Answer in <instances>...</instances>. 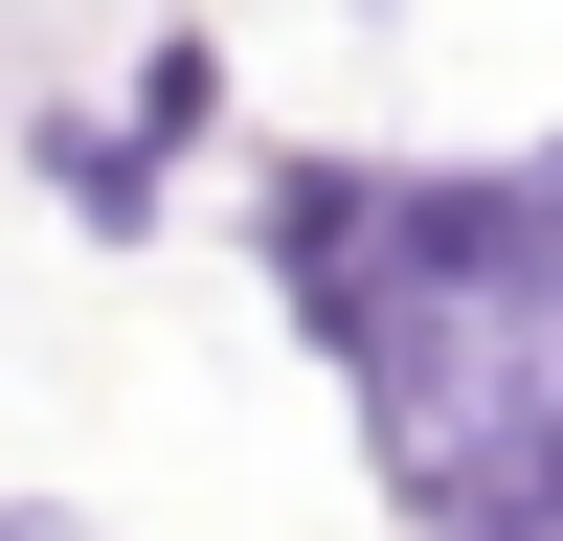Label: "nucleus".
I'll return each instance as SVG.
<instances>
[{
	"label": "nucleus",
	"mask_w": 563,
	"mask_h": 541,
	"mask_svg": "<svg viewBox=\"0 0 563 541\" xmlns=\"http://www.w3.org/2000/svg\"><path fill=\"white\" fill-rule=\"evenodd\" d=\"M294 294L361 339L406 474L496 541H563V158L541 180H429V203H361V180H294L271 203Z\"/></svg>",
	"instance_id": "nucleus-1"
},
{
	"label": "nucleus",
	"mask_w": 563,
	"mask_h": 541,
	"mask_svg": "<svg viewBox=\"0 0 563 541\" xmlns=\"http://www.w3.org/2000/svg\"><path fill=\"white\" fill-rule=\"evenodd\" d=\"M0 541H23V519H0Z\"/></svg>",
	"instance_id": "nucleus-2"
},
{
	"label": "nucleus",
	"mask_w": 563,
	"mask_h": 541,
	"mask_svg": "<svg viewBox=\"0 0 563 541\" xmlns=\"http://www.w3.org/2000/svg\"><path fill=\"white\" fill-rule=\"evenodd\" d=\"M474 541H496V519H474Z\"/></svg>",
	"instance_id": "nucleus-3"
}]
</instances>
